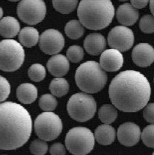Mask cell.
I'll list each match as a JSON object with an SVG mask.
<instances>
[{"label":"cell","mask_w":154,"mask_h":155,"mask_svg":"<svg viewBox=\"0 0 154 155\" xmlns=\"http://www.w3.org/2000/svg\"><path fill=\"white\" fill-rule=\"evenodd\" d=\"M151 94V85L146 77L133 70L119 73L109 87L113 105L124 112H136L145 107Z\"/></svg>","instance_id":"6da1fadb"},{"label":"cell","mask_w":154,"mask_h":155,"mask_svg":"<svg viewBox=\"0 0 154 155\" xmlns=\"http://www.w3.org/2000/svg\"><path fill=\"white\" fill-rule=\"evenodd\" d=\"M33 122L28 111L14 102L0 104V149L15 150L30 137Z\"/></svg>","instance_id":"7a4b0ae2"},{"label":"cell","mask_w":154,"mask_h":155,"mask_svg":"<svg viewBox=\"0 0 154 155\" xmlns=\"http://www.w3.org/2000/svg\"><path fill=\"white\" fill-rule=\"evenodd\" d=\"M77 14L84 27L92 30H99L110 25L115 15V8L109 0L81 1Z\"/></svg>","instance_id":"3957f363"},{"label":"cell","mask_w":154,"mask_h":155,"mask_svg":"<svg viewBox=\"0 0 154 155\" xmlns=\"http://www.w3.org/2000/svg\"><path fill=\"white\" fill-rule=\"evenodd\" d=\"M75 81L79 88L87 94L100 91L107 81V75L100 64L89 61L81 64L75 73Z\"/></svg>","instance_id":"277c9868"},{"label":"cell","mask_w":154,"mask_h":155,"mask_svg":"<svg viewBox=\"0 0 154 155\" xmlns=\"http://www.w3.org/2000/svg\"><path fill=\"white\" fill-rule=\"evenodd\" d=\"M24 58V50L19 42L12 39L0 41V70L7 72L18 70Z\"/></svg>","instance_id":"5b68a950"},{"label":"cell","mask_w":154,"mask_h":155,"mask_svg":"<svg viewBox=\"0 0 154 155\" xmlns=\"http://www.w3.org/2000/svg\"><path fill=\"white\" fill-rule=\"evenodd\" d=\"M65 143L66 148L72 155H86L94 148L95 138L89 128L74 127L67 133Z\"/></svg>","instance_id":"8992f818"},{"label":"cell","mask_w":154,"mask_h":155,"mask_svg":"<svg viewBox=\"0 0 154 155\" xmlns=\"http://www.w3.org/2000/svg\"><path fill=\"white\" fill-rule=\"evenodd\" d=\"M97 110L96 102L94 98L86 93L74 94L67 104V111L70 117L79 122H86L95 116Z\"/></svg>","instance_id":"52a82bcc"},{"label":"cell","mask_w":154,"mask_h":155,"mask_svg":"<svg viewBox=\"0 0 154 155\" xmlns=\"http://www.w3.org/2000/svg\"><path fill=\"white\" fill-rule=\"evenodd\" d=\"M34 130L42 140L50 141L62 133L63 123L58 115L52 112H45L37 116L34 121Z\"/></svg>","instance_id":"ba28073f"},{"label":"cell","mask_w":154,"mask_h":155,"mask_svg":"<svg viewBox=\"0 0 154 155\" xmlns=\"http://www.w3.org/2000/svg\"><path fill=\"white\" fill-rule=\"evenodd\" d=\"M17 14L21 21L35 25L42 21L47 14V7L42 0L21 1L17 7Z\"/></svg>","instance_id":"9c48e42d"},{"label":"cell","mask_w":154,"mask_h":155,"mask_svg":"<svg viewBox=\"0 0 154 155\" xmlns=\"http://www.w3.org/2000/svg\"><path fill=\"white\" fill-rule=\"evenodd\" d=\"M134 41L133 31L124 26L112 28L108 35V43L112 49L125 52L130 49Z\"/></svg>","instance_id":"30bf717a"},{"label":"cell","mask_w":154,"mask_h":155,"mask_svg":"<svg viewBox=\"0 0 154 155\" xmlns=\"http://www.w3.org/2000/svg\"><path fill=\"white\" fill-rule=\"evenodd\" d=\"M64 45L65 40L63 35L55 29L47 30L40 37V49L48 55H57L63 49Z\"/></svg>","instance_id":"8fae6325"},{"label":"cell","mask_w":154,"mask_h":155,"mask_svg":"<svg viewBox=\"0 0 154 155\" xmlns=\"http://www.w3.org/2000/svg\"><path fill=\"white\" fill-rule=\"evenodd\" d=\"M141 135V132L139 126L131 122H127L121 124L117 131L119 142L128 147L136 145L140 141Z\"/></svg>","instance_id":"7c38bea8"},{"label":"cell","mask_w":154,"mask_h":155,"mask_svg":"<svg viewBox=\"0 0 154 155\" xmlns=\"http://www.w3.org/2000/svg\"><path fill=\"white\" fill-rule=\"evenodd\" d=\"M99 64L104 71H117L123 66L124 57L122 53L117 49H107L102 52Z\"/></svg>","instance_id":"4fadbf2b"},{"label":"cell","mask_w":154,"mask_h":155,"mask_svg":"<svg viewBox=\"0 0 154 155\" xmlns=\"http://www.w3.org/2000/svg\"><path fill=\"white\" fill-rule=\"evenodd\" d=\"M133 62L141 68L150 66L154 62V48L148 43H140L132 51Z\"/></svg>","instance_id":"5bb4252c"},{"label":"cell","mask_w":154,"mask_h":155,"mask_svg":"<svg viewBox=\"0 0 154 155\" xmlns=\"http://www.w3.org/2000/svg\"><path fill=\"white\" fill-rule=\"evenodd\" d=\"M50 74L56 78L65 76L70 69V63L67 58L62 54H57L51 57L47 64Z\"/></svg>","instance_id":"9a60e30c"},{"label":"cell","mask_w":154,"mask_h":155,"mask_svg":"<svg viewBox=\"0 0 154 155\" xmlns=\"http://www.w3.org/2000/svg\"><path fill=\"white\" fill-rule=\"evenodd\" d=\"M84 46L89 54L94 56L102 54L106 47L105 38L100 33H91L86 37Z\"/></svg>","instance_id":"2e32d148"},{"label":"cell","mask_w":154,"mask_h":155,"mask_svg":"<svg viewBox=\"0 0 154 155\" xmlns=\"http://www.w3.org/2000/svg\"><path fill=\"white\" fill-rule=\"evenodd\" d=\"M139 13L131 4L125 3L119 6L117 11L118 21L124 26H130L137 21Z\"/></svg>","instance_id":"e0dca14e"},{"label":"cell","mask_w":154,"mask_h":155,"mask_svg":"<svg viewBox=\"0 0 154 155\" xmlns=\"http://www.w3.org/2000/svg\"><path fill=\"white\" fill-rule=\"evenodd\" d=\"M21 26L18 21L14 17L6 16L0 21V35L10 39L20 32Z\"/></svg>","instance_id":"ac0fdd59"},{"label":"cell","mask_w":154,"mask_h":155,"mask_svg":"<svg viewBox=\"0 0 154 155\" xmlns=\"http://www.w3.org/2000/svg\"><path fill=\"white\" fill-rule=\"evenodd\" d=\"M18 100L23 104H31L38 97V90L34 85L31 83H23L16 90Z\"/></svg>","instance_id":"d6986e66"},{"label":"cell","mask_w":154,"mask_h":155,"mask_svg":"<svg viewBox=\"0 0 154 155\" xmlns=\"http://www.w3.org/2000/svg\"><path fill=\"white\" fill-rule=\"evenodd\" d=\"M95 138L99 144L110 145L116 137V131L114 127L108 124H102L96 128L95 131Z\"/></svg>","instance_id":"ffe728a7"},{"label":"cell","mask_w":154,"mask_h":155,"mask_svg":"<svg viewBox=\"0 0 154 155\" xmlns=\"http://www.w3.org/2000/svg\"><path fill=\"white\" fill-rule=\"evenodd\" d=\"M19 40L22 46L31 48L39 42L38 31L32 27H25L19 33Z\"/></svg>","instance_id":"44dd1931"},{"label":"cell","mask_w":154,"mask_h":155,"mask_svg":"<svg viewBox=\"0 0 154 155\" xmlns=\"http://www.w3.org/2000/svg\"><path fill=\"white\" fill-rule=\"evenodd\" d=\"M70 85L68 81L64 78H55L49 85V90L53 96L62 97L67 94Z\"/></svg>","instance_id":"7402d4cb"},{"label":"cell","mask_w":154,"mask_h":155,"mask_svg":"<svg viewBox=\"0 0 154 155\" xmlns=\"http://www.w3.org/2000/svg\"><path fill=\"white\" fill-rule=\"evenodd\" d=\"M98 117L104 124L110 125L114 123L118 117L116 107L110 104H105L98 110Z\"/></svg>","instance_id":"603a6c76"},{"label":"cell","mask_w":154,"mask_h":155,"mask_svg":"<svg viewBox=\"0 0 154 155\" xmlns=\"http://www.w3.org/2000/svg\"><path fill=\"white\" fill-rule=\"evenodd\" d=\"M65 33L68 37L72 40H77L84 35V26L79 21L72 20L69 21L65 27Z\"/></svg>","instance_id":"cb8c5ba5"},{"label":"cell","mask_w":154,"mask_h":155,"mask_svg":"<svg viewBox=\"0 0 154 155\" xmlns=\"http://www.w3.org/2000/svg\"><path fill=\"white\" fill-rule=\"evenodd\" d=\"M78 1H53V6L57 11L62 14H69L77 7Z\"/></svg>","instance_id":"d4e9b609"},{"label":"cell","mask_w":154,"mask_h":155,"mask_svg":"<svg viewBox=\"0 0 154 155\" xmlns=\"http://www.w3.org/2000/svg\"><path fill=\"white\" fill-rule=\"evenodd\" d=\"M29 78L34 82H40L43 80L47 74L45 67L40 64H32L28 69Z\"/></svg>","instance_id":"484cf974"},{"label":"cell","mask_w":154,"mask_h":155,"mask_svg":"<svg viewBox=\"0 0 154 155\" xmlns=\"http://www.w3.org/2000/svg\"><path fill=\"white\" fill-rule=\"evenodd\" d=\"M39 106L45 112H52L57 106V101L53 95L47 94L40 98Z\"/></svg>","instance_id":"4316f807"},{"label":"cell","mask_w":154,"mask_h":155,"mask_svg":"<svg viewBox=\"0 0 154 155\" xmlns=\"http://www.w3.org/2000/svg\"><path fill=\"white\" fill-rule=\"evenodd\" d=\"M84 56V49L79 45H71L67 51V58L72 63L79 62L83 59Z\"/></svg>","instance_id":"83f0119b"},{"label":"cell","mask_w":154,"mask_h":155,"mask_svg":"<svg viewBox=\"0 0 154 155\" xmlns=\"http://www.w3.org/2000/svg\"><path fill=\"white\" fill-rule=\"evenodd\" d=\"M140 30L146 34L154 33V17L150 15L143 16L139 22Z\"/></svg>","instance_id":"f1b7e54d"},{"label":"cell","mask_w":154,"mask_h":155,"mask_svg":"<svg viewBox=\"0 0 154 155\" xmlns=\"http://www.w3.org/2000/svg\"><path fill=\"white\" fill-rule=\"evenodd\" d=\"M141 138L147 147L154 148V124L148 125L144 128Z\"/></svg>","instance_id":"f546056e"},{"label":"cell","mask_w":154,"mask_h":155,"mask_svg":"<svg viewBox=\"0 0 154 155\" xmlns=\"http://www.w3.org/2000/svg\"><path fill=\"white\" fill-rule=\"evenodd\" d=\"M30 150L34 155H44L48 150V145L46 141L37 139L31 143Z\"/></svg>","instance_id":"4dcf8cb0"},{"label":"cell","mask_w":154,"mask_h":155,"mask_svg":"<svg viewBox=\"0 0 154 155\" xmlns=\"http://www.w3.org/2000/svg\"><path fill=\"white\" fill-rule=\"evenodd\" d=\"M11 93V85L7 80L0 76V102H4Z\"/></svg>","instance_id":"1f68e13d"},{"label":"cell","mask_w":154,"mask_h":155,"mask_svg":"<svg viewBox=\"0 0 154 155\" xmlns=\"http://www.w3.org/2000/svg\"><path fill=\"white\" fill-rule=\"evenodd\" d=\"M143 116L147 122L154 124V103H150L145 106Z\"/></svg>","instance_id":"d6a6232c"},{"label":"cell","mask_w":154,"mask_h":155,"mask_svg":"<svg viewBox=\"0 0 154 155\" xmlns=\"http://www.w3.org/2000/svg\"><path fill=\"white\" fill-rule=\"evenodd\" d=\"M49 152L51 155H66V150L61 143H55L50 147Z\"/></svg>","instance_id":"836d02e7"},{"label":"cell","mask_w":154,"mask_h":155,"mask_svg":"<svg viewBox=\"0 0 154 155\" xmlns=\"http://www.w3.org/2000/svg\"><path fill=\"white\" fill-rule=\"evenodd\" d=\"M149 3L148 1H131L130 4L135 9H142L146 7Z\"/></svg>","instance_id":"e575fe53"},{"label":"cell","mask_w":154,"mask_h":155,"mask_svg":"<svg viewBox=\"0 0 154 155\" xmlns=\"http://www.w3.org/2000/svg\"><path fill=\"white\" fill-rule=\"evenodd\" d=\"M149 2V7H150L151 12L152 14V15L154 17V1H151Z\"/></svg>","instance_id":"d590c367"},{"label":"cell","mask_w":154,"mask_h":155,"mask_svg":"<svg viewBox=\"0 0 154 155\" xmlns=\"http://www.w3.org/2000/svg\"><path fill=\"white\" fill-rule=\"evenodd\" d=\"M3 9H2V8L0 7V21L1 20V18H2V16H3Z\"/></svg>","instance_id":"8d00e7d4"},{"label":"cell","mask_w":154,"mask_h":155,"mask_svg":"<svg viewBox=\"0 0 154 155\" xmlns=\"http://www.w3.org/2000/svg\"><path fill=\"white\" fill-rule=\"evenodd\" d=\"M152 155H154V153H153V154H152Z\"/></svg>","instance_id":"74e56055"}]
</instances>
